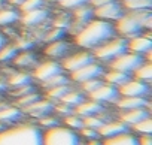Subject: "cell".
I'll return each instance as SVG.
<instances>
[{
  "label": "cell",
  "instance_id": "cell-33",
  "mask_svg": "<svg viewBox=\"0 0 152 145\" xmlns=\"http://www.w3.org/2000/svg\"><path fill=\"white\" fill-rule=\"evenodd\" d=\"M63 123H64L66 127H69V129H72V130H79V129L84 126L82 117H79L78 114H75V112H72V114L63 117Z\"/></svg>",
  "mask_w": 152,
  "mask_h": 145
},
{
  "label": "cell",
  "instance_id": "cell-34",
  "mask_svg": "<svg viewBox=\"0 0 152 145\" xmlns=\"http://www.w3.org/2000/svg\"><path fill=\"white\" fill-rule=\"evenodd\" d=\"M133 132L139 133V135H151L152 133V120H151V115L143 118L142 121H139L137 124L131 126Z\"/></svg>",
  "mask_w": 152,
  "mask_h": 145
},
{
  "label": "cell",
  "instance_id": "cell-46",
  "mask_svg": "<svg viewBox=\"0 0 152 145\" xmlns=\"http://www.w3.org/2000/svg\"><path fill=\"white\" fill-rule=\"evenodd\" d=\"M45 2H48V3H57V5H58L61 0H45Z\"/></svg>",
  "mask_w": 152,
  "mask_h": 145
},
{
  "label": "cell",
  "instance_id": "cell-38",
  "mask_svg": "<svg viewBox=\"0 0 152 145\" xmlns=\"http://www.w3.org/2000/svg\"><path fill=\"white\" fill-rule=\"evenodd\" d=\"M102 84H103V79L102 78H96V79H90V81L82 82L81 84V88H82V93H85L88 96L90 93H93L94 90H97Z\"/></svg>",
  "mask_w": 152,
  "mask_h": 145
},
{
  "label": "cell",
  "instance_id": "cell-2",
  "mask_svg": "<svg viewBox=\"0 0 152 145\" xmlns=\"http://www.w3.org/2000/svg\"><path fill=\"white\" fill-rule=\"evenodd\" d=\"M0 145H42V129L31 123L5 127L0 130Z\"/></svg>",
  "mask_w": 152,
  "mask_h": 145
},
{
  "label": "cell",
  "instance_id": "cell-3",
  "mask_svg": "<svg viewBox=\"0 0 152 145\" xmlns=\"http://www.w3.org/2000/svg\"><path fill=\"white\" fill-rule=\"evenodd\" d=\"M42 145H81V142L75 130L58 124L42 130Z\"/></svg>",
  "mask_w": 152,
  "mask_h": 145
},
{
  "label": "cell",
  "instance_id": "cell-43",
  "mask_svg": "<svg viewBox=\"0 0 152 145\" xmlns=\"http://www.w3.org/2000/svg\"><path fill=\"white\" fill-rule=\"evenodd\" d=\"M139 145H152V136L151 135H140L137 138Z\"/></svg>",
  "mask_w": 152,
  "mask_h": 145
},
{
  "label": "cell",
  "instance_id": "cell-29",
  "mask_svg": "<svg viewBox=\"0 0 152 145\" xmlns=\"http://www.w3.org/2000/svg\"><path fill=\"white\" fill-rule=\"evenodd\" d=\"M82 100H85V97H84V93H82V91H78V90L70 88V90L63 96V99H61L60 102H63V103H66V105H69L70 108H73V109H75V106H78Z\"/></svg>",
  "mask_w": 152,
  "mask_h": 145
},
{
  "label": "cell",
  "instance_id": "cell-6",
  "mask_svg": "<svg viewBox=\"0 0 152 145\" xmlns=\"http://www.w3.org/2000/svg\"><path fill=\"white\" fill-rule=\"evenodd\" d=\"M143 61H146L145 57L125 51L124 54H121L119 57L113 58V60H112L110 63H107V64H109V69H116V70H121V72H125V74L133 75V72H134Z\"/></svg>",
  "mask_w": 152,
  "mask_h": 145
},
{
  "label": "cell",
  "instance_id": "cell-21",
  "mask_svg": "<svg viewBox=\"0 0 152 145\" xmlns=\"http://www.w3.org/2000/svg\"><path fill=\"white\" fill-rule=\"evenodd\" d=\"M130 78H131L130 74H125V72H121V70H116V69H107V70L103 72V75H102L103 82L110 84V85H115V87L122 85Z\"/></svg>",
  "mask_w": 152,
  "mask_h": 145
},
{
  "label": "cell",
  "instance_id": "cell-12",
  "mask_svg": "<svg viewBox=\"0 0 152 145\" xmlns=\"http://www.w3.org/2000/svg\"><path fill=\"white\" fill-rule=\"evenodd\" d=\"M72 21L69 24V29H70V33L75 35L79 29H82L87 23H90L93 18H94V11L90 5H84V6H79L73 9V14H72Z\"/></svg>",
  "mask_w": 152,
  "mask_h": 145
},
{
  "label": "cell",
  "instance_id": "cell-1",
  "mask_svg": "<svg viewBox=\"0 0 152 145\" xmlns=\"http://www.w3.org/2000/svg\"><path fill=\"white\" fill-rule=\"evenodd\" d=\"M113 36H116V33L112 23L93 18L90 23H87L82 29H79L73 35V42L81 49L93 51L106 40L112 39Z\"/></svg>",
  "mask_w": 152,
  "mask_h": 145
},
{
  "label": "cell",
  "instance_id": "cell-7",
  "mask_svg": "<svg viewBox=\"0 0 152 145\" xmlns=\"http://www.w3.org/2000/svg\"><path fill=\"white\" fill-rule=\"evenodd\" d=\"M104 72V67L102 63L99 61H93L78 70L72 72L69 74V78H70V82H76V84H82L85 81H90V79H96V78H102Z\"/></svg>",
  "mask_w": 152,
  "mask_h": 145
},
{
  "label": "cell",
  "instance_id": "cell-22",
  "mask_svg": "<svg viewBox=\"0 0 152 145\" xmlns=\"http://www.w3.org/2000/svg\"><path fill=\"white\" fill-rule=\"evenodd\" d=\"M23 111L18 106H11L6 103H0V123H15L23 117Z\"/></svg>",
  "mask_w": 152,
  "mask_h": 145
},
{
  "label": "cell",
  "instance_id": "cell-28",
  "mask_svg": "<svg viewBox=\"0 0 152 145\" xmlns=\"http://www.w3.org/2000/svg\"><path fill=\"white\" fill-rule=\"evenodd\" d=\"M124 11H143L152 8V0H122Z\"/></svg>",
  "mask_w": 152,
  "mask_h": 145
},
{
  "label": "cell",
  "instance_id": "cell-41",
  "mask_svg": "<svg viewBox=\"0 0 152 145\" xmlns=\"http://www.w3.org/2000/svg\"><path fill=\"white\" fill-rule=\"evenodd\" d=\"M52 112H57V115H60V117H66V115L73 112V108H70L69 105H66L63 102H54V111Z\"/></svg>",
  "mask_w": 152,
  "mask_h": 145
},
{
  "label": "cell",
  "instance_id": "cell-36",
  "mask_svg": "<svg viewBox=\"0 0 152 145\" xmlns=\"http://www.w3.org/2000/svg\"><path fill=\"white\" fill-rule=\"evenodd\" d=\"M37 99H40V96H39L36 91H30V93H26V94L20 96V99L17 100V105H18V108L23 109V108L31 105L33 102H36Z\"/></svg>",
  "mask_w": 152,
  "mask_h": 145
},
{
  "label": "cell",
  "instance_id": "cell-42",
  "mask_svg": "<svg viewBox=\"0 0 152 145\" xmlns=\"http://www.w3.org/2000/svg\"><path fill=\"white\" fill-rule=\"evenodd\" d=\"M79 133H81V136H84V138H87V139H94V138H99L97 130L90 129V127H85V126H82V127L79 129Z\"/></svg>",
  "mask_w": 152,
  "mask_h": 145
},
{
  "label": "cell",
  "instance_id": "cell-5",
  "mask_svg": "<svg viewBox=\"0 0 152 145\" xmlns=\"http://www.w3.org/2000/svg\"><path fill=\"white\" fill-rule=\"evenodd\" d=\"M96 61L94 55L91 51L88 49H81V51H76V52H70L67 54L60 63H61V67L64 72H69V74H72V72L78 70L90 63Z\"/></svg>",
  "mask_w": 152,
  "mask_h": 145
},
{
  "label": "cell",
  "instance_id": "cell-32",
  "mask_svg": "<svg viewBox=\"0 0 152 145\" xmlns=\"http://www.w3.org/2000/svg\"><path fill=\"white\" fill-rule=\"evenodd\" d=\"M66 84H70V78H69V75L64 74V72H61V74H58V75H55V77H52V78H49V79H46L45 82H42V85H43L45 90H46V88H51V87L66 85Z\"/></svg>",
  "mask_w": 152,
  "mask_h": 145
},
{
  "label": "cell",
  "instance_id": "cell-26",
  "mask_svg": "<svg viewBox=\"0 0 152 145\" xmlns=\"http://www.w3.org/2000/svg\"><path fill=\"white\" fill-rule=\"evenodd\" d=\"M133 78H136V79H139V81H143V82H151V79H152V64L146 60V61H143L134 72H133V75H131Z\"/></svg>",
  "mask_w": 152,
  "mask_h": 145
},
{
  "label": "cell",
  "instance_id": "cell-31",
  "mask_svg": "<svg viewBox=\"0 0 152 145\" xmlns=\"http://www.w3.org/2000/svg\"><path fill=\"white\" fill-rule=\"evenodd\" d=\"M18 48L15 46V43H5L3 48L0 49V63H9L15 58V55L18 54Z\"/></svg>",
  "mask_w": 152,
  "mask_h": 145
},
{
  "label": "cell",
  "instance_id": "cell-18",
  "mask_svg": "<svg viewBox=\"0 0 152 145\" xmlns=\"http://www.w3.org/2000/svg\"><path fill=\"white\" fill-rule=\"evenodd\" d=\"M115 105L121 111L137 109V108H148L149 109V100H148V97H125V96H119L116 99Z\"/></svg>",
  "mask_w": 152,
  "mask_h": 145
},
{
  "label": "cell",
  "instance_id": "cell-40",
  "mask_svg": "<svg viewBox=\"0 0 152 145\" xmlns=\"http://www.w3.org/2000/svg\"><path fill=\"white\" fill-rule=\"evenodd\" d=\"M63 9H67V11H73L79 6H84V5H88V0H61L58 3Z\"/></svg>",
  "mask_w": 152,
  "mask_h": 145
},
{
  "label": "cell",
  "instance_id": "cell-8",
  "mask_svg": "<svg viewBox=\"0 0 152 145\" xmlns=\"http://www.w3.org/2000/svg\"><path fill=\"white\" fill-rule=\"evenodd\" d=\"M127 51L133 52V54H137V55H142V57H145V60H149L151 52H152V39H151V36L145 35V33H140L134 38L127 39Z\"/></svg>",
  "mask_w": 152,
  "mask_h": 145
},
{
  "label": "cell",
  "instance_id": "cell-4",
  "mask_svg": "<svg viewBox=\"0 0 152 145\" xmlns=\"http://www.w3.org/2000/svg\"><path fill=\"white\" fill-rule=\"evenodd\" d=\"M127 51V39L121 38V36H113L112 39L106 40L104 43H102L100 46L94 48L91 52L96 58V61L99 63H110L113 58L119 57L121 54H124Z\"/></svg>",
  "mask_w": 152,
  "mask_h": 145
},
{
  "label": "cell",
  "instance_id": "cell-35",
  "mask_svg": "<svg viewBox=\"0 0 152 145\" xmlns=\"http://www.w3.org/2000/svg\"><path fill=\"white\" fill-rule=\"evenodd\" d=\"M43 5H45V0H23L18 6V11L21 14H24V12H28V11L43 8Z\"/></svg>",
  "mask_w": 152,
  "mask_h": 145
},
{
  "label": "cell",
  "instance_id": "cell-17",
  "mask_svg": "<svg viewBox=\"0 0 152 145\" xmlns=\"http://www.w3.org/2000/svg\"><path fill=\"white\" fill-rule=\"evenodd\" d=\"M75 114H78L79 117H90V115H100L103 112V105L96 102V100H91V99H85L82 100L78 106H75L73 109Z\"/></svg>",
  "mask_w": 152,
  "mask_h": 145
},
{
  "label": "cell",
  "instance_id": "cell-44",
  "mask_svg": "<svg viewBox=\"0 0 152 145\" xmlns=\"http://www.w3.org/2000/svg\"><path fill=\"white\" fill-rule=\"evenodd\" d=\"M87 145H103V144H102V141H99L97 138H94V139H88L87 141Z\"/></svg>",
  "mask_w": 152,
  "mask_h": 145
},
{
  "label": "cell",
  "instance_id": "cell-37",
  "mask_svg": "<svg viewBox=\"0 0 152 145\" xmlns=\"http://www.w3.org/2000/svg\"><path fill=\"white\" fill-rule=\"evenodd\" d=\"M82 121H84V126H85V127H90V129H94V130H99V129L103 126V123H104V120L100 118V115L84 117Z\"/></svg>",
  "mask_w": 152,
  "mask_h": 145
},
{
  "label": "cell",
  "instance_id": "cell-16",
  "mask_svg": "<svg viewBox=\"0 0 152 145\" xmlns=\"http://www.w3.org/2000/svg\"><path fill=\"white\" fill-rule=\"evenodd\" d=\"M49 12L45 9V8H39V9H34V11H28V12H24L23 15H20V20L26 27H36L39 24H42L46 18H48Z\"/></svg>",
  "mask_w": 152,
  "mask_h": 145
},
{
  "label": "cell",
  "instance_id": "cell-20",
  "mask_svg": "<svg viewBox=\"0 0 152 145\" xmlns=\"http://www.w3.org/2000/svg\"><path fill=\"white\" fill-rule=\"evenodd\" d=\"M130 127L127 124H124L121 120H115V121H104L103 126L97 130L99 136H103V138H110V136H115V135H119V133H124V132H128Z\"/></svg>",
  "mask_w": 152,
  "mask_h": 145
},
{
  "label": "cell",
  "instance_id": "cell-30",
  "mask_svg": "<svg viewBox=\"0 0 152 145\" xmlns=\"http://www.w3.org/2000/svg\"><path fill=\"white\" fill-rule=\"evenodd\" d=\"M70 84H66V85H58V87H51V88H46L45 90V94H46V99L52 100V102H60L63 99V96L70 90Z\"/></svg>",
  "mask_w": 152,
  "mask_h": 145
},
{
  "label": "cell",
  "instance_id": "cell-11",
  "mask_svg": "<svg viewBox=\"0 0 152 145\" xmlns=\"http://www.w3.org/2000/svg\"><path fill=\"white\" fill-rule=\"evenodd\" d=\"M93 11H94V18L109 21V23L116 21L124 14V8H122L121 2H118V0H112L109 3H104L99 8H94Z\"/></svg>",
  "mask_w": 152,
  "mask_h": 145
},
{
  "label": "cell",
  "instance_id": "cell-25",
  "mask_svg": "<svg viewBox=\"0 0 152 145\" xmlns=\"http://www.w3.org/2000/svg\"><path fill=\"white\" fill-rule=\"evenodd\" d=\"M12 61H14L15 66H18V67H30V66L36 64L37 58H36V55H34L30 49H23L21 52L18 51V54L15 55V58H14Z\"/></svg>",
  "mask_w": 152,
  "mask_h": 145
},
{
  "label": "cell",
  "instance_id": "cell-19",
  "mask_svg": "<svg viewBox=\"0 0 152 145\" xmlns=\"http://www.w3.org/2000/svg\"><path fill=\"white\" fill-rule=\"evenodd\" d=\"M149 109L148 108H137V109H128V111H121L119 114V120L127 124L128 127L137 124L139 121H142L143 118L149 117Z\"/></svg>",
  "mask_w": 152,
  "mask_h": 145
},
{
  "label": "cell",
  "instance_id": "cell-23",
  "mask_svg": "<svg viewBox=\"0 0 152 145\" xmlns=\"http://www.w3.org/2000/svg\"><path fill=\"white\" fill-rule=\"evenodd\" d=\"M103 145H139L137 142V136H134L130 132H124L110 138H104V141H102Z\"/></svg>",
  "mask_w": 152,
  "mask_h": 145
},
{
  "label": "cell",
  "instance_id": "cell-45",
  "mask_svg": "<svg viewBox=\"0 0 152 145\" xmlns=\"http://www.w3.org/2000/svg\"><path fill=\"white\" fill-rule=\"evenodd\" d=\"M5 43H8V42H6V38H5V35H3L2 32H0V49L3 48V45H5Z\"/></svg>",
  "mask_w": 152,
  "mask_h": 145
},
{
  "label": "cell",
  "instance_id": "cell-9",
  "mask_svg": "<svg viewBox=\"0 0 152 145\" xmlns=\"http://www.w3.org/2000/svg\"><path fill=\"white\" fill-rule=\"evenodd\" d=\"M63 67H61V63L58 60H46V61H42L39 64H36L34 70H33V79L39 81V82H45L46 79L61 74Z\"/></svg>",
  "mask_w": 152,
  "mask_h": 145
},
{
  "label": "cell",
  "instance_id": "cell-10",
  "mask_svg": "<svg viewBox=\"0 0 152 145\" xmlns=\"http://www.w3.org/2000/svg\"><path fill=\"white\" fill-rule=\"evenodd\" d=\"M118 93H119V96H125V97H148L149 96V84L131 77L127 82H124L122 85L118 87Z\"/></svg>",
  "mask_w": 152,
  "mask_h": 145
},
{
  "label": "cell",
  "instance_id": "cell-13",
  "mask_svg": "<svg viewBox=\"0 0 152 145\" xmlns=\"http://www.w3.org/2000/svg\"><path fill=\"white\" fill-rule=\"evenodd\" d=\"M88 97L91 100H96V102L102 103V105L103 103H115L116 99L119 97V93H118V87L103 82L97 90H94L93 93H90Z\"/></svg>",
  "mask_w": 152,
  "mask_h": 145
},
{
  "label": "cell",
  "instance_id": "cell-15",
  "mask_svg": "<svg viewBox=\"0 0 152 145\" xmlns=\"http://www.w3.org/2000/svg\"><path fill=\"white\" fill-rule=\"evenodd\" d=\"M70 48H72V45L69 42H66L64 39H58V40L49 42L46 45V48L43 49V52L51 60H63L67 54H70Z\"/></svg>",
  "mask_w": 152,
  "mask_h": 145
},
{
  "label": "cell",
  "instance_id": "cell-14",
  "mask_svg": "<svg viewBox=\"0 0 152 145\" xmlns=\"http://www.w3.org/2000/svg\"><path fill=\"white\" fill-rule=\"evenodd\" d=\"M24 114L30 115V117H34V118H40V117H45L48 114H51L54 111V102L49 100V99H37L36 102H33L31 105L26 106L21 109Z\"/></svg>",
  "mask_w": 152,
  "mask_h": 145
},
{
  "label": "cell",
  "instance_id": "cell-39",
  "mask_svg": "<svg viewBox=\"0 0 152 145\" xmlns=\"http://www.w3.org/2000/svg\"><path fill=\"white\" fill-rule=\"evenodd\" d=\"M39 120V123H37V126L43 130H46V129H51V127H54V126H58V118L57 117H52L51 114H48V115H45V117H40V118H37Z\"/></svg>",
  "mask_w": 152,
  "mask_h": 145
},
{
  "label": "cell",
  "instance_id": "cell-27",
  "mask_svg": "<svg viewBox=\"0 0 152 145\" xmlns=\"http://www.w3.org/2000/svg\"><path fill=\"white\" fill-rule=\"evenodd\" d=\"M20 20V12L14 8H2L0 9V27H6Z\"/></svg>",
  "mask_w": 152,
  "mask_h": 145
},
{
  "label": "cell",
  "instance_id": "cell-24",
  "mask_svg": "<svg viewBox=\"0 0 152 145\" xmlns=\"http://www.w3.org/2000/svg\"><path fill=\"white\" fill-rule=\"evenodd\" d=\"M31 81H33V77L26 74V72H14L8 78V85H11L14 88H20V87L31 85Z\"/></svg>",
  "mask_w": 152,
  "mask_h": 145
}]
</instances>
